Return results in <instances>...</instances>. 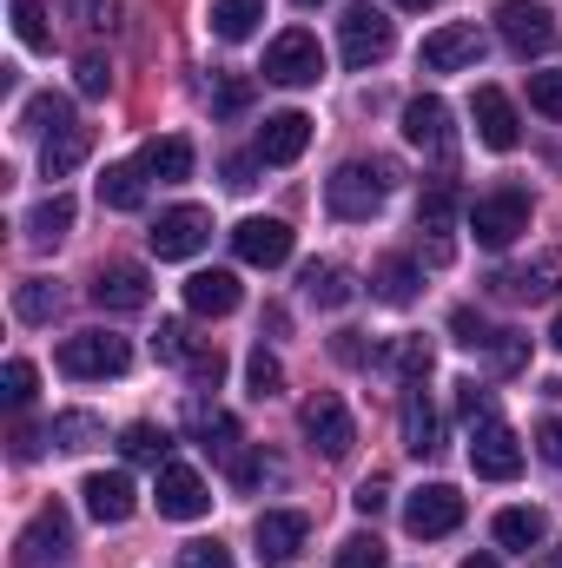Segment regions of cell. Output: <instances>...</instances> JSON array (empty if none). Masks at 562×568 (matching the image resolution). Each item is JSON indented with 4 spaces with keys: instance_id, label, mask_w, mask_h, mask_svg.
Returning <instances> with one entry per match:
<instances>
[{
    "instance_id": "cell-1",
    "label": "cell",
    "mask_w": 562,
    "mask_h": 568,
    "mask_svg": "<svg viewBox=\"0 0 562 568\" xmlns=\"http://www.w3.org/2000/svg\"><path fill=\"white\" fill-rule=\"evenodd\" d=\"M391 179H398L391 159H351V165H338V172L324 179V205H331L338 219H378Z\"/></svg>"
},
{
    "instance_id": "cell-2",
    "label": "cell",
    "mask_w": 562,
    "mask_h": 568,
    "mask_svg": "<svg viewBox=\"0 0 562 568\" xmlns=\"http://www.w3.org/2000/svg\"><path fill=\"white\" fill-rule=\"evenodd\" d=\"M398 47V33H391V20H384V7H371V0H351L344 7V20H338V53H344V67H378L384 53Z\"/></svg>"
},
{
    "instance_id": "cell-3",
    "label": "cell",
    "mask_w": 562,
    "mask_h": 568,
    "mask_svg": "<svg viewBox=\"0 0 562 568\" xmlns=\"http://www.w3.org/2000/svg\"><path fill=\"white\" fill-rule=\"evenodd\" d=\"M127 364H133V344L113 337V331H73V337L60 344V371L80 377V384H93V377H127Z\"/></svg>"
},
{
    "instance_id": "cell-4",
    "label": "cell",
    "mask_w": 562,
    "mask_h": 568,
    "mask_svg": "<svg viewBox=\"0 0 562 568\" xmlns=\"http://www.w3.org/2000/svg\"><path fill=\"white\" fill-rule=\"evenodd\" d=\"M470 232H476V245L483 252H510L523 232H530V192H490V199H476L470 205Z\"/></svg>"
},
{
    "instance_id": "cell-5",
    "label": "cell",
    "mask_w": 562,
    "mask_h": 568,
    "mask_svg": "<svg viewBox=\"0 0 562 568\" xmlns=\"http://www.w3.org/2000/svg\"><path fill=\"white\" fill-rule=\"evenodd\" d=\"M298 429H304V443L324 456V463H344L351 456V443H358V429H351V410H344V397H331V390H318V397H304V410H298Z\"/></svg>"
},
{
    "instance_id": "cell-6",
    "label": "cell",
    "mask_w": 562,
    "mask_h": 568,
    "mask_svg": "<svg viewBox=\"0 0 562 568\" xmlns=\"http://www.w3.org/2000/svg\"><path fill=\"white\" fill-rule=\"evenodd\" d=\"M265 80H279V87H318V80H324V47H318V33L284 27L279 40L265 47Z\"/></svg>"
},
{
    "instance_id": "cell-7",
    "label": "cell",
    "mask_w": 562,
    "mask_h": 568,
    "mask_svg": "<svg viewBox=\"0 0 562 568\" xmlns=\"http://www.w3.org/2000/svg\"><path fill=\"white\" fill-rule=\"evenodd\" d=\"M73 556V516L60 509V503H47L27 529H20V542H13V562L20 568H53Z\"/></svg>"
},
{
    "instance_id": "cell-8",
    "label": "cell",
    "mask_w": 562,
    "mask_h": 568,
    "mask_svg": "<svg viewBox=\"0 0 562 568\" xmlns=\"http://www.w3.org/2000/svg\"><path fill=\"white\" fill-rule=\"evenodd\" d=\"M470 469L490 476V483H510V476L523 469V443H516V429L496 424V417H483L476 436H470Z\"/></svg>"
},
{
    "instance_id": "cell-9",
    "label": "cell",
    "mask_w": 562,
    "mask_h": 568,
    "mask_svg": "<svg viewBox=\"0 0 562 568\" xmlns=\"http://www.w3.org/2000/svg\"><path fill=\"white\" fill-rule=\"evenodd\" d=\"M145 239H152L159 258H192V252L212 239V212H205V205H172V212H159V225H152Z\"/></svg>"
},
{
    "instance_id": "cell-10",
    "label": "cell",
    "mask_w": 562,
    "mask_h": 568,
    "mask_svg": "<svg viewBox=\"0 0 562 568\" xmlns=\"http://www.w3.org/2000/svg\"><path fill=\"white\" fill-rule=\"evenodd\" d=\"M418 60L430 67V73H463V67H476V60H483V33H476V20H450V27L423 33Z\"/></svg>"
},
{
    "instance_id": "cell-11",
    "label": "cell",
    "mask_w": 562,
    "mask_h": 568,
    "mask_svg": "<svg viewBox=\"0 0 562 568\" xmlns=\"http://www.w3.org/2000/svg\"><path fill=\"white\" fill-rule=\"evenodd\" d=\"M463 523V496L450 489V483H423V489H411V503H404V529L411 536H450Z\"/></svg>"
},
{
    "instance_id": "cell-12",
    "label": "cell",
    "mask_w": 562,
    "mask_h": 568,
    "mask_svg": "<svg viewBox=\"0 0 562 568\" xmlns=\"http://www.w3.org/2000/svg\"><path fill=\"white\" fill-rule=\"evenodd\" d=\"M496 33L530 60V53H543V47L556 40V20H550L543 0H503V7H496Z\"/></svg>"
},
{
    "instance_id": "cell-13",
    "label": "cell",
    "mask_w": 562,
    "mask_h": 568,
    "mask_svg": "<svg viewBox=\"0 0 562 568\" xmlns=\"http://www.w3.org/2000/svg\"><path fill=\"white\" fill-rule=\"evenodd\" d=\"M152 496H159V516H172V523H199V516L212 509V489H205L199 469H185V463H165Z\"/></svg>"
},
{
    "instance_id": "cell-14",
    "label": "cell",
    "mask_w": 562,
    "mask_h": 568,
    "mask_svg": "<svg viewBox=\"0 0 562 568\" xmlns=\"http://www.w3.org/2000/svg\"><path fill=\"white\" fill-rule=\"evenodd\" d=\"M556 284H562V258L556 252H543L536 265H510V272H496L490 291L510 297V304H543V297H556Z\"/></svg>"
},
{
    "instance_id": "cell-15",
    "label": "cell",
    "mask_w": 562,
    "mask_h": 568,
    "mask_svg": "<svg viewBox=\"0 0 562 568\" xmlns=\"http://www.w3.org/2000/svg\"><path fill=\"white\" fill-rule=\"evenodd\" d=\"M470 120H476V140L490 145V152H510V145L523 140V126H516V106H510V93H496V87H476V100H470Z\"/></svg>"
},
{
    "instance_id": "cell-16",
    "label": "cell",
    "mask_w": 562,
    "mask_h": 568,
    "mask_svg": "<svg viewBox=\"0 0 562 568\" xmlns=\"http://www.w3.org/2000/svg\"><path fill=\"white\" fill-rule=\"evenodd\" d=\"M232 252H239L245 265H265V272H272V265L291 258V225H284V219H245V225L232 232Z\"/></svg>"
},
{
    "instance_id": "cell-17",
    "label": "cell",
    "mask_w": 562,
    "mask_h": 568,
    "mask_svg": "<svg viewBox=\"0 0 562 568\" xmlns=\"http://www.w3.org/2000/svg\"><path fill=\"white\" fill-rule=\"evenodd\" d=\"M404 140L418 145V152H430V159H450V106L436 93H418L404 106Z\"/></svg>"
},
{
    "instance_id": "cell-18",
    "label": "cell",
    "mask_w": 562,
    "mask_h": 568,
    "mask_svg": "<svg viewBox=\"0 0 562 568\" xmlns=\"http://www.w3.org/2000/svg\"><path fill=\"white\" fill-rule=\"evenodd\" d=\"M450 225H456V185H450V179H436V185L418 199V232L430 239V265H443V258H450Z\"/></svg>"
},
{
    "instance_id": "cell-19",
    "label": "cell",
    "mask_w": 562,
    "mask_h": 568,
    "mask_svg": "<svg viewBox=\"0 0 562 568\" xmlns=\"http://www.w3.org/2000/svg\"><path fill=\"white\" fill-rule=\"evenodd\" d=\"M304 536H311V523H304L298 509H265V516H259V529H252L259 562H291V556L304 549Z\"/></svg>"
},
{
    "instance_id": "cell-20",
    "label": "cell",
    "mask_w": 562,
    "mask_h": 568,
    "mask_svg": "<svg viewBox=\"0 0 562 568\" xmlns=\"http://www.w3.org/2000/svg\"><path fill=\"white\" fill-rule=\"evenodd\" d=\"M87 297H93L100 311H145V304H152V278H145L140 265H107Z\"/></svg>"
},
{
    "instance_id": "cell-21",
    "label": "cell",
    "mask_w": 562,
    "mask_h": 568,
    "mask_svg": "<svg viewBox=\"0 0 562 568\" xmlns=\"http://www.w3.org/2000/svg\"><path fill=\"white\" fill-rule=\"evenodd\" d=\"M80 496H87L93 523H127V516L140 509V489H133V483H127L120 469H113V476H107V469H93V476L80 483Z\"/></svg>"
},
{
    "instance_id": "cell-22",
    "label": "cell",
    "mask_w": 562,
    "mask_h": 568,
    "mask_svg": "<svg viewBox=\"0 0 562 568\" xmlns=\"http://www.w3.org/2000/svg\"><path fill=\"white\" fill-rule=\"evenodd\" d=\"M185 429L199 436V449H212V456H225V463H232V456H239V443H245L239 424H232L219 404H205V397H192V404H185Z\"/></svg>"
},
{
    "instance_id": "cell-23",
    "label": "cell",
    "mask_w": 562,
    "mask_h": 568,
    "mask_svg": "<svg viewBox=\"0 0 562 568\" xmlns=\"http://www.w3.org/2000/svg\"><path fill=\"white\" fill-rule=\"evenodd\" d=\"M304 145H311V120H304V113H272V120L259 126V159H265V165H291Z\"/></svg>"
},
{
    "instance_id": "cell-24",
    "label": "cell",
    "mask_w": 562,
    "mask_h": 568,
    "mask_svg": "<svg viewBox=\"0 0 562 568\" xmlns=\"http://www.w3.org/2000/svg\"><path fill=\"white\" fill-rule=\"evenodd\" d=\"M239 278L232 272H192L185 278V311H199V317H225V311H239Z\"/></svg>"
},
{
    "instance_id": "cell-25",
    "label": "cell",
    "mask_w": 562,
    "mask_h": 568,
    "mask_svg": "<svg viewBox=\"0 0 562 568\" xmlns=\"http://www.w3.org/2000/svg\"><path fill=\"white\" fill-rule=\"evenodd\" d=\"M418 284H423V272H418V258H404V252H391V258L371 265V297L378 304H411Z\"/></svg>"
},
{
    "instance_id": "cell-26",
    "label": "cell",
    "mask_w": 562,
    "mask_h": 568,
    "mask_svg": "<svg viewBox=\"0 0 562 568\" xmlns=\"http://www.w3.org/2000/svg\"><path fill=\"white\" fill-rule=\"evenodd\" d=\"M140 165H145V179H159V185H179V179H192V140H179V133H165V140H145Z\"/></svg>"
},
{
    "instance_id": "cell-27",
    "label": "cell",
    "mask_w": 562,
    "mask_h": 568,
    "mask_svg": "<svg viewBox=\"0 0 562 568\" xmlns=\"http://www.w3.org/2000/svg\"><path fill=\"white\" fill-rule=\"evenodd\" d=\"M87 152H93V133H87V126L73 120V126L47 133V145H40V172H47V179H67V172H73V165H80Z\"/></svg>"
},
{
    "instance_id": "cell-28",
    "label": "cell",
    "mask_w": 562,
    "mask_h": 568,
    "mask_svg": "<svg viewBox=\"0 0 562 568\" xmlns=\"http://www.w3.org/2000/svg\"><path fill=\"white\" fill-rule=\"evenodd\" d=\"M67 232H73V199H67V192L40 199V205L27 212V245H40V252H47V245H60Z\"/></svg>"
},
{
    "instance_id": "cell-29",
    "label": "cell",
    "mask_w": 562,
    "mask_h": 568,
    "mask_svg": "<svg viewBox=\"0 0 562 568\" xmlns=\"http://www.w3.org/2000/svg\"><path fill=\"white\" fill-rule=\"evenodd\" d=\"M100 205H113V212H140L145 205V165H107V179H100Z\"/></svg>"
},
{
    "instance_id": "cell-30",
    "label": "cell",
    "mask_w": 562,
    "mask_h": 568,
    "mask_svg": "<svg viewBox=\"0 0 562 568\" xmlns=\"http://www.w3.org/2000/svg\"><path fill=\"white\" fill-rule=\"evenodd\" d=\"M212 33L219 40H252L259 33V20H265V0H212Z\"/></svg>"
},
{
    "instance_id": "cell-31",
    "label": "cell",
    "mask_w": 562,
    "mask_h": 568,
    "mask_svg": "<svg viewBox=\"0 0 562 568\" xmlns=\"http://www.w3.org/2000/svg\"><path fill=\"white\" fill-rule=\"evenodd\" d=\"M404 449H411V456H430V449H436V410H430L423 384L404 390Z\"/></svg>"
},
{
    "instance_id": "cell-32",
    "label": "cell",
    "mask_w": 562,
    "mask_h": 568,
    "mask_svg": "<svg viewBox=\"0 0 562 568\" xmlns=\"http://www.w3.org/2000/svg\"><path fill=\"white\" fill-rule=\"evenodd\" d=\"M543 536H550V516H543V509H503V516H496V542H503V549H523V556H530Z\"/></svg>"
},
{
    "instance_id": "cell-33",
    "label": "cell",
    "mask_w": 562,
    "mask_h": 568,
    "mask_svg": "<svg viewBox=\"0 0 562 568\" xmlns=\"http://www.w3.org/2000/svg\"><path fill=\"white\" fill-rule=\"evenodd\" d=\"M351 272L344 265H304V297L311 304H324V311H338V304H351Z\"/></svg>"
},
{
    "instance_id": "cell-34",
    "label": "cell",
    "mask_w": 562,
    "mask_h": 568,
    "mask_svg": "<svg viewBox=\"0 0 562 568\" xmlns=\"http://www.w3.org/2000/svg\"><path fill=\"white\" fill-rule=\"evenodd\" d=\"M378 364H391L404 384H423V377H430V337H391V344L378 351Z\"/></svg>"
},
{
    "instance_id": "cell-35",
    "label": "cell",
    "mask_w": 562,
    "mask_h": 568,
    "mask_svg": "<svg viewBox=\"0 0 562 568\" xmlns=\"http://www.w3.org/2000/svg\"><path fill=\"white\" fill-rule=\"evenodd\" d=\"M120 456H127V463H152V469H165L172 436H165L159 424H127V436H120Z\"/></svg>"
},
{
    "instance_id": "cell-36",
    "label": "cell",
    "mask_w": 562,
    "mask_h": 568,
    "mask_svg": "<svg viewBox=\"0 0 562 568\" xmlns=\"http://www.w3.org/2000/svg\"><path fill=\"white\" fill-rule=\"evenodd\" d=\"M107 429H100V417L93 410H60L53 417V449H93Z\"/></svg>"
},
{
    "instance_id": "cell-37",
    "label": "cell",
    "mask_w": 562,
    "mask_h": 568,
    "mask_svg": "<svg viewBox=\"0 0 562 568\" xmlns=\"http://www.w3.org/2000/svg\"><path fill=\"white\" fill-rule=\"evenodd\" d=\"M13 311H20V324H47L53 311H60V291L47 278H20V291H13Z\"/></svg>"
},
{
    "instance_id": "cell-38",
    "label": "cell",
    "mask_w": 562,
    "mask_h": 568,
    "mask_svg": "<svg viewBox=\"0 0 562 568\" xmlns=\"http://www.w3.org/2000/svg\"><path fill=\"white\" fill-rule=\"evenodd\" d=\"M13 33H20V47H33V53H47V47H53V27H47L40 0H13Z\"/></svg>"
},
{
    "instance_id": "cell-39",
    "label": "cell",
    "mask_w": 562,
    "mask_h": 568,
    "mask_svg": "<svg viewBox=\"0 0 562 568\" xmlns=\"http://www.w3.org/2000/svg\"><path fill=\"white\" fill-rule=\"evenodd\" d=\"M60 126H73V106H67L60 93L27 100V133H60Z\"/></svg>"
},
{
    "instance_id": "cell-40",
    "label": "cell",
    "mask_w": 562,
    "mask_h": 568,
    "mask_svg": "<svg viewBox=\"0 0 562 568\" xmlns=\"http://www.w3.org/2000/svg\"><path fill=\"white\" fill-rule=\"evenodd\" d=\"M0 404H7V410H27V404H33V364H27V357H13V364L0 371Z\"/></svg>"
},
{
    "instance_id": "cell-41",
    "label": "cell",
    "mask_w": 562,
    "mask_h": 568,
    "mask_svg": "<svg viewBox=\"0 0 562 568\" xmlns=\"http://www.w3.org/2000/svg\"><path fill=\"white\" fill-rule=\"evenodd\" d=\"M245 377H252V397H259V404H265V397H279V390H284V371H279V357H272L265 344L252 351V364H245Z\"/></svg>"
},
{
    "instance_id": "cell-42",
    "label": "cell",
    "mask_w": 562,
    "mask_h": 568,
    "mask_svg": "<svg viewBox=\"0 0 562 568\" xmlns=\"http://www.w3.org/2000/svg\"><path fill=\"white\" fill-rule=\"evenodd\" d=\"M73 80H80L87 100H100V93L113 87V60H107V53H80V60H73Z\"/></svg>"
},
{
    "instance_id": "cell-43",
    "label": "cell",
    "mask_w": 562,
    "mask_h": 568,
    "mask_svg": "<svg viewBox=\"0 0 562 568\" xmlns=\"http://www.w3.org/2000/svg\"><path fill=\"white\" fill-rule=\"evenodd\" d=\"M152 357H159V364H185V357H192V337H185V324H179V317H159Z\"/></svg>"
},
{
    "instance_id": "cell-44",
    "label": "cell",
    "mask_w": 562,
    "mask_h": 568,
    "mask_svg": "<svg viewBox=\"0 0 562 568\" xmlns=\"http://www.w3.org/2000/svg\"><path fill=\"white\" fill-rule=\"evenodd\" d=\"M67 13H73L87 33H113V27H120V0H67Z\"/></svg>"
},
{
    "instance_id": "cell-45",
    "label": "cell",
    "mask_w": 562,
    "mask_h": 568,
    "mask_svg": "<svg viewBox=\"0 0 562 568\" xmlns=\"http://www.w3.org/2000/svg\"><path fill=\"white\" fill-rule=\"evenodd\" d=\"M185 371H192L199 390H219V377H225V351H219V344H199V351L185 357Z\"/></svg>"
},
{
    "instance_id": "cell-46",
    "label": "cell",
    "mask_w": 562,
    "mask_h": 568,
    "mask_svg": "<svg viewBox=\"0 0 562 568\" xmlns=\"http://www.w3.org/2000/svg\"><path fill=\"white\" fill-rule=\"evenodd\" d=\"M331 568H384V542L378 536H351V542H338V562Z\"/></svg>"
},
{
    "instance_id": "cell-47",
    "label": "cell",
    "mask_w": 562,
    "mask_h": 568,
    "mask_svg": "<svg viewBox=\"0 0 562 568\" xmlns=\"http://www.w3.org/2000/svg\"><path fill=\"white\" fill-rule=\"evenodd\" d=\"M450 331H456V344H463V351H490V344H496V331H490V324H483V317H476L470 304H463V311L450 317Z\"/></svg>"
},
{
    "instance_id": "cell-48",
    "label": "cell",
    "mask_w": 562,
    "mask_h": 568,
    "mask_svg": "<svg viewBox=\"0 0 562 568\" xmlns=\"http://www.w3.org/2000/svg\"><path fill=\"white\" fill-rule=\"evenodd\" d=\"M530 106L562 120V73H530Z\"/></svg>"
},
{
    "instance_id": "cell-49",
    "label": "cell",
    "mask_w": 562,
    "mask_h": 568,
    "mask_svg": "<svg viewBox=\"0 0 562 568\" xmlns=\"http://www.w3.org/2000/svg\"><path fill=\"white\" fill-rule=\"evenodd\" d=\"M179 568H232V556H225V542H185Z\"/></svg>"
},
{
    "instance_id": "cell-50",
    "label": "cell",
    "mask_w": 562,
    "mask_h": 568,
    "mask_svg": "<svg viewBox=\"0 0 562 568\" xmlns=\"http://www.w3.org/2000/svg\"><path fill=\"white\" fill-rule=\"evenodd\" d=\"M7 443H13V463H33V456H40V449H47V443H53V429L13 424V436H7Z\"/></svg>"
},
{
    "instance_id": "cell-51",
    "label": "cell",
    "mask_w": 562,
    "mask_h": 568,
    "mask_svg": "<svg viewBox=\"0 0 562 568\" xmlns=\"http://www.w3.org/2000/svg\"><path fill=\"white\" fill-rule=\"evenodd\" d=\"M523 357H530V344H523L516 331H496V344H490V364H496V371H516Z\"/></svg>"
},
{
    "instance_id": "cell-52",
    "label": "cell",
    "mask_w": 562,
    "mask_h": 568,
    "mask_svg": "<svg viewBox=\"0 0 562 568\" xmlns=\"http://www.w3.org/2000/svg\"><path fill=\"white\" fill-rule=\"evenodd\" d=\"M384 503H391V483H384V476H364V483H358V496H351V509H358V516H378Z\"/></svg>"
},
{
    "instance_id": "cell-53",
    "label": "cell",
    "mask_w": 562,
    "mask_h": 568,
    "mask_svg": "<svg viewBox=\"0 0 562 568\" xmlns=\"http://www.w3.org/2000/svg\"><path fill=\"white\" fill-rule=\"evenodd\" d=\"M245 100H252V87H245L239 73H232V80H219V93H212V106H219V113H245Z\"/></svg>"
},
{
    "instance_id": "cell-54",
    "label": "cell",
    "mask_w": 562,
    "mask_h": 568,
    "mask_svg": "<svg viewBox=\"0 0 562 568\" xmlns=\"http://www.w3.org/2000/svg\"><path fill=\"white\" fill-rule=\"evenodd\" d=\"M259 476H265V463H259L252 449H239V456H232V483H239V489H259Z\"/></svg>"
},
{
    "instance_id": "cell-55",
    "label": "cell",
    "mask_w": 562,
    "mask_h": 568,
    "mask_svg": "<svg viewBox=\"0 0 562 568\" xmlns=\"http://www.w3.org/2000/svg\"><path fill=\"white\" fill-rule=\"evenodd\" d=\"M331 351H338L344 364H364V357H371V351H364V331H338V344H331Z\"/></svg>"
},
{
    "instance_id": "cell-56",
    "label": "cell",
    "mask_w": 562,
    "mask_h": 568,
    "mask_svg": "<svg viewBox=\"0 0 562 568\" xmlns=\"http://www.w3.org/2000/svg\"><path fill=\"white\" fill-rule=\"evenodd\" d=\"M536 443H543V456H550V463L562 469V417H550V424L536 429Z\"/></svg>"
},
{
    "instance_id": "cell-57",
    "label": "cell",
    "mask_w": 562,
    "mask_h": 568,
    "mask_svg": "<svg viewBox=\"0 0 562 568\" xmlns=\"http://www.w3.org/2000/svg\"><path fill=\"white\" fill-rule=\"evenodd\" d=\"M456 410H463V417L476 424V417H490V397H483L476 384H463V397H456Z\"/></svg>"
},
{
    "instance_id": "cell-58",
    "label": "cell",
    "mask_w": 562,
    "mask_h": 568,
    "mask_svg": "<svg viewBox=\"0 0 562 568\" xmlns=\"http://www.w3.org/2000/svg\"><path fill=\"white\" fill-rule=\"evenodd\" d=\"M252 165H259V159H225V185L245 192V185H252Z\"/></svg>"
},
{
    "instance_id": "cell-59",
    "label": "cell",
    "mask_w": 562,
    "mask_h": 568,
    "mask_svg": "<svg viewBox=\"0 0 562 568\" xmlns=\"http://www.w3.org/2000/svg\"><path fill=\"white\" fill-rule=\"evenodd\" d=\"M463 568H496V556H463Z\"/></svg>"
},
{
    "instance_id": "cell-60",
    "label": "cell",
    "mask_w": 562,
    "mask_h": 568,
    "mask_svg": "<svg viewBox=\"0 0 562 568\" xmlns=\"http://www.w3.org/2000/svg\"><path fill=\"white\" fill-rule=\"evenodd\" d=\"M536 568H562V549H550V556H543V562H536Z\"/></svg>"
},
{
    "instance_id": "cell-61",
    "label": "cell",
    "mask_w": 562,
    "mask_h": 568,
    "mask_svg": "<svg viewBox=\"0 0 562 568\" xmlns=\"http://www.w3.org/2000/svg\"><path fill=\"white\" fill-rule=\"evenodd\" d=\"M550 344H556V351H562V311H556V331H550Z\"/></svg>"
},
{
    "instance_id": "cell-62",
    "label": "cell",
    "mask_w": 562,
    "mask_h": 568,
    "mask_svg": "<svg viewBox=\"0 0 562 568\" xmlns=\"http://www.w3.org/2000/svg\"><path fill=\"white\" fill-rule=\"evenodd\" d=\"M398 7H436V0H398Z\"/></svg>"
},
{
    "instance_id": "cell-63",
    "label": "cell",
    "mask_w": 562,
    "mask_h": 568,
    "mask_svg": "<svg viewBox=\"0 0 562 568\" xmlns=\"http://www.w3.org/2000/svg\"><path fill=\"white\" fill-rule=\"evenodd\" d=\"M298 7H318V0H298Z\"/></svg>"
}]
</instances>
